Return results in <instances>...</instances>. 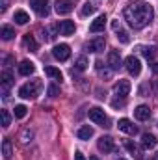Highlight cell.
Here are the masks:
<instances>
[{
    "instance_id": "31",
    "label": "cell",
    "mask_w": 158,
    "mask_h": 160,
    "mask_svg": "<svg viewBox=\"0 0 158 160\" xmlns=\"http://www.w3.org/2000/svg\"><path fill=\"white\" fill-rule=\"evenodd\" d=\"M47 91H48V97H58V95H60V88H58V86H54V84H52V86H48V89H47Z\"/></svg>"
},
{
    "instance_id": "10",
    "label": "cell",
    "mask_w": 158,
    "mask_h": 160,
    "mask_svg": "<svg viewBox=\"0 0 158 160\" xmlns=\"http://www.w3.org/2000/svg\"><path fill=\"white\" fill-rule=\"evenodd\" d=\"M54 9H56L58 15H67V13L73 11V2L71 0H58L56 6H54Z\"/></svg>"
},
{
    "instance_id": "2",
    "label": "cell",
    "mask_w": 158,
    "mask_h": 160,
    "mask_svg": "<svg viewBox=\"0 0 158 160\" xmlns=\"http://www.w3.org/2000/svg\"><path fill=\"white\" fill-rule=\"evenodd\" d=\"M39 91H41V80L34 78V80H30V82H26L24 86H21L19 97H22V99H36L39 95Z\"/></svg>"
},
{
    "instance_id": "36",
    "label": "cell",
    "mask_w": 158,
    "mask_h": 160,
    "mask_svg": "<svg viewBox=\"0 0 158 160\" xmlns=\"http://www.w3.org/2000/svg\"><path fill=\"white\" fill-rule=\"evenodd\" d=\"M89 160H101L99 157H89Z\"/></svg>"
},
{
    "instance_id": "22",
    "label": "cell",
    "mask_w": 158,
    "mask_h": 160,
    "mask_svg": "<svg viewBox=\"0 0 158 160\" xmlns=\"http://www.w3.org/2000/svg\"><path fill=\"white\" fill-rule=\"evenodd\" d=\"M45 75H47V77H50V78H54V80H62V78H63L62 71H60V69H56V67H45Z\"/></svg>"
},
{
    "instance_id": "25",
    "label": "cell",
    "mask_w": 158,
    "mask_h": 160,
    "mask_svg": "<svg viewBox=\"0 0 158 160\" xmlns=\"http://www.w3.org/2000/svg\"><path fill=\"white\" fill-rule=\"evenodd\" d=\"M0 36H2V39L9 41L15 36V28H11V26H2V28H0Z\"/></svg>"
},
{
    "instance_id": "30",
    "label": "cell",
    "mask_w": 158,
    "mask_h": 160,
    "mask_svg": "<svg viewBox=\"0 0 158 160\" xmlns=\"http://www.w3.org/2000/svg\"><path fill=\"white\" fill-rule=\"evenodd\" d=\"M116 32H117V39L121 41V43H125V45H126V43L130 41V38H128V34H126L125 30H121V28H119V30H116Z\"/></svg>"
},
{
    "instance_id": "29",
    "label": "cell",
    "mask_w": 158,
    "mask_h": 160,
    "mask_svg": "<svg viewBox=\"0 0 158 160\" xmlns=\"http://www.w3.org/2000/svg\"><path fill=\"white\" fill-rule=\"evenodd\" d=\"M0 114H2V127L7 128V127L11 125V116H9V112H7V110H2Z\"/></svg>"
},
{
    "instance_id": "15",
    "label": "cell",
    "mask_w": 158,
    "mask_h": 160,
    "mask_svg": "<svg viewBox=\"0 0 158 160\" xmlns=\"http://www.w3.org/2000/svg\"><path fill=\"white\" fill-rule=\"evenodd\" d=\"M0 84H2V91L7 93V89L13 86V75H11L9 71H4V73L0 75Z\"/></svg>"
},
{
    "instance_id": "13",
    "label": "cell",
    "mask_w": 158,
    "mask_h": 160,
    "mask_svg": "<svg viewBox=\"0 0 158 160\" xmlns=\"http://www.w3.org/2000/svg\"><path fill=\"white\" fill-rule=\"evenodd\" d=\"M58 30H60V34H62V36H73V34H75V30H77V26H75V22H73V21H62V22H60V26H58Z\"/></svg>"
},
{
    "instance_id": "23",
    "label": "cell",
    "mask_w": 158,
    "mask_h": 160,
    "mask_svg": "<svg viewBox=\"0 0 158 160\" xmlns=\"http://www.w3.org/2000/svg\"><path fill=\"white\" fill-rule=\"evenodd\" d=\"M28 21H30V17H28L26 11H22V9L15 11V22H17V24H26Z\"/></svg>"
},
{
    "instance_id": "32",
    "label": "cell",
    "mask_w": 158,
    "mask_h": 160,
    "mask_svg": "<svg viewBox=\"0 0 158 160\" xmlns=\"http://www.w3.org/2000/svg\"><path fill=\"white\" fill-rule=\"evenodd\" d=\"M125 147H126V149H128V151H130L132 155H136V157L140 158V155H138V147H136V145H134L132 142H126V143H125ZM140 160H141V158H140Z\"/></svg>"
},
{
    "instance_id": "37",
    "label": "cell",
    "mask_w": 158,
    "mask_h": 160,
    "mask_svg": "<svg viewBox=\"0 0 158 160\" xmlns=\"http://www.w3.org/2000/svg\"><path fill=\"white\" fill-rule=\"evenodd\" d=\"M151 160H158V153H156V155H155V157H153Z\"/></svg>"
},
{
    "instance_id": "19",
    "label": "cell",
    "mask_w": 158,
    "mask_h": 160,
    "mask_svg": "<svg viewBox=\"0 0 158 160\" xmlns=\"http://www.w3.org/2000/svg\"><path fill=\"white\" fill-rule=\"evenodd\" d=\"M22 45H24L28 50H32V52H36V50H37V41L34 39V36H32V34H26V36L22 38Z\"/></svg>"
},
{
    "instance_id": "11",
    "label": "cell",
    "mask_w": 158,
    "mask_h": 160,
    "mask_svg": "<svg viewBox=\"0 0 158 160\" xmlns=\"http://www.w3.org/2000/svg\"><path fill=\"white\" fill-rule=\"evenodd\" d=\"M134 118L138 121H147L151 118V108L147 106V104H140V106H136V110H134Z\"/></svg>"
},
{
    "instance_id": "9",
    "label": "cell",
    "mask_w": 158,
    "mask_h": 160,
    "mask_svg": "<svg viewBox=\"0 0 158 160\" xmlns=\"http://www.w3.org/2000/svg\"><path fill=\"white\" fill-rule=\"evenodd\" d=\"M117 127H119V130H121V132H125V134H130V136H134V134L138 132V128H136V125H134V123H132L130 119H126V118H123V119H119Z\"/></svg>"
},
{
    "instance_id": "26",
    "label": "cell",
    "mask_w": 158,
    "mask_h": 160,
    "mask_svg": "<svg viewBox=\"0 0 158 160\" xmlns=\"http://www.w3.org/2000/svg\"><path fill=\"white\" fill-rule=\"evenodd\" d=\"M26 114H28V108H26L24 104H17V106H15V118H17V119L26 118Z\"/></svg>"
},
{
    "instance_id": "7",
    "label": "cell",
    "mask_w": 158,
    "mask_h": 160,
    "mask_svg": "<svg viewBox=\"0 0 158 160\" xmlns=\"http://www.w3.org/2000/svg\"><path fill=\"white\" fill-rule=\"evenodd\" d=\"M97 147H99V151H102V153H112V151L116 149L114 138H110V136H101L99 142H97Z\"/></svg>"
},
{
    "instance_id": "20",
    "label": "cell",
    "mask_w": 158,
    "mask_h": 160,
    "mask_svg": "<svg viewBox=\"0 0 158 160\" xmlns=\"http://www.w3.org/2000/svg\"><path fill=\"white\" fill-rule=\"evenodd\" d=\"M77 136H78L80 140H89V138L93 136V128H91L89 125H84V127H80V128H78Z\"/></svg>"
},
{
    "instance_id": "4",
    "label": "cell",
    "mask_w": 158,
    "mask_h": 160,
    "mask_svg": "<svg viewBox=\"0 0 158 160\" xmlns=\"http://www.w3.org/2000/svg\"><path fill=\"white\" fill-rule=\"evenodd\" d=\"M52 56H54L56 60H60V62H65V60H69V56H71V47L65 45V43H60V45H56V47L52 48Z\"/></svg>"
},
{
    "instance_id": "17",
    "label": "cell",
    "mask_w": 158,
    "mask_h": 160,
    "mask_svg": "<svg viewBox=\"0 0 158 160\" xmlns=\"http://www.w3.org/2000/svg\"><path fill=\"white\" fill-rule=\"evenodd\" d=\"M156 142H158L156 136H153V134H149V132L141 136V147H143V149H155V147H156Z\"/></svg>"
},
{
    "instance_id": "38",
    "label": "cell",
    "mask_w": 158,
    "mask_h": 160,
    "mask_svg": "<svg viewBox=\"0 0 158 160\" xmlns=\"http://www.w3.org/2000/svg\"><path fill=\"white\" fill-rule=\"evenodd\" d=\"M117 160H125V158H117Z\"/></svg>"
},
{
    "instance_id": "27",
    "label": "cell",
    "mask_w": 158,
    "mask_h": 160,
    "mask_svg": "<svg viewBox=\"0 0 158 160\" xmlns=\"http://www.w3.org/2000/svg\"><path fill=\"white\" fill-rule=\"evenodd\" d=\"M95 9H97V6H95V4H91V2H87V4H84V8H82V15H84V17H87V15L95 13Z\"/></svg>"
},
{
    "instance_id": "21",
    "label": "cell",
    "mask_w": 158,
    "mask_h": 160,
    "mask_svg": "<svg viewBox=\"0 0 158 160\" xmlns=\"http://www.w3.org/2000/svg\"><path fill=\"white\" fill-rule=\"evenodd\" d=\"M2 155H4V158L7 160V158H11L13 157V147H11V140H4L2 142Z\"/></svg>"
},
{
    "instance_id": "33",
    "label": "cell",
    "mask_w": 158,
    "mask_h": 160,
    "mask_svg": "<svg viewBox=\"0 0 158 160\" xmlns=\"http://www.w3.org/2000/svg\"><path fill=\"white\" fill-rule=\"evenodd\" d=\"M28 138H32V132H30V130H26V132L22 134V142H28Z\"/></svg>"
},
{
    "instance_id": "8",
    "label": "cell",
    "mask_w": 158,
    "mask_h": 160,
    "mask_svg": "<svg viewBox=\"0 0 158 160\" xmlns=\"http://www.w3.org/2000/svg\"><path fill=\"white\" fill-rule=\"evenodd\" d=\"M130 82L125 78H121L119 82H116V86H114V93L117 95V97H126L128 95V91H130Z\"/></svg>"
},
{
    "instance_id": "5",
    "label": "cell",
    "mask_w": 158,
    "mask_h": 160,
    "mask_svg": "<svg viewBox=\"0 0 158 160\" xmlns=\"http://www.w3.org/2000/svg\"><path fill=\"white\" fill-rule=\"evenodd\" d=\"M30 6H32V9H34L39 17H47L48 11H50L48 0H30Z\"/></svg>"
},
{
    "instance_id": "1",
    "label": "cell",
    "mask_w": 158,
    "mask_h": 160,
    "mask_svg": "<svg viewBox=\"0 0 158 160\" xmlns=\"http://www.w3.org/2000/svg\"><path fill=\"white\" fill-rule=\"evenodd\" d=\"M123 15H125V21L134 30H141L153 21L155 11H153V6L147 4V2H132L125 8Z\"/></svg>"
},
{
    "instance_id": "6",
    "label": "cell",
    "mask_w": 158,
    "mask_h": 160,
    "mask_svg": "<svg viewBox=\"0 0 158 160\" xmlns=\"http://www.w3.org/2000/svg\"><path fill=\"white\" fill-rule=\"evenodd\" d=\"M125 65H126V71H128L130 75H134V77H138V75L141 73V63H140V60H138L136 56H128V58L125 60Z\"/></svg>"
},
{
    "instance_id": "24",
    "label": "cell",
    "mask_w": 158,
    "mask_h": 160,
    "mask_svg": "<svg viewBox=\"0 0 158 160\" xmlns=\"http://www.w3.org/2000/svg\"><path fill=\"white\" fill-rule=\"evenodd\" d=\"M87 65H89V60L86 56H80V58H77V62H75V69L77 71H86Z\"/></svg>"
},
{
    "instance_id": "28",
    "label": "cell",
    "mask_w": 158,
    "mask_h": 160,
    "mask_svg": "<svg viewBox=\"0 0 158 160\" xmlns=\"http://www.w3.org/2000/svg\"><path fill=\"white\" fill-rule=\"evenodd\" d=\"M141 52H143V56H145L147 60H153L155 54H156V48H155V47H143Z\"/></svg>"
},
{
    "instance_id": "35",
    "label": "cell",
    "mask_w": 158,
    "mask_h": 160,
    "mask_svg": "<svg viewBox=\"0 0 158 160\" xmlns=\"http://www.w3.org/2000/svg\"><path fill=\"white\" fill-rule=\"evenodd\" d=\"M153 71H155V75H158V62L153 65Z\"/></svg>"
},
{
    "instance_id": "16",
    "label": "cell",
    "mask_w": 158,
    "mask_h": 160,
    "mask_svg": "<svg viewBox=\"0 0 158 160\" xmlns=\"http://www.w3.org/2000/svg\"><path fill=\"white\" fill-rule=\"evenodd\" d=\"M34 71H36V65H34L30 60H24V62H21V65H19V73H21L22 77H30Z\"/></svg>"
},
{
    "instance_id": "18",
    "label": "cell",
    "mask_w": 158,
    "mask_h": 160,
    "mask_svg": "<svg viewBox=\"0 0 158 160\" xmlns=\"http://www.w3.org/2000/svg\"><path fill=\"white\" fill-rule=\"evenodd\" d=\"M108 65H110L112 71L119 69V65H121V56H119L117 50H110V54H108Z\"/></svg>"
},
{
    "instance_id": "34",
    "label": "cell",
    "mask_w": 158,
    "mask_h": 160,
    "mask_svg": "<svg viewBox=\"0 0 158 160\" xmlns=\"http://www.w3.org/2000/svg\"><path fill=\"white\" fill-rule=\"evenodd\" d=\"M75 160H86V158H84V155H82L80 151H77V153H75Z\"/></svg>"
},
{
    "instance_id": "12",
    "label": "cell",
    "mask_w": 158,
    "mask_h": 160,
    "mask_svg": "<svg viewBox=\"0 0 158 160\" xmlns=\"http://www.w3.org/2000/svg\"><path fill=\"white\" fill-rule=\"evenodd\" d=\"M104 47H106V39L104 38H95V39H91L87 43V50L89 52H101V50H104Z\"/></svg>"
},
{
    "instance_id": "3",
    "label": "cell",
    "mask_w": 158,
    "mask_h": 160,
    "mask_svg": "<svg viewBox=\"0 0 158 160\" xmlns=\"http://www.w3.org/2000/svg\"><path fill=\"white\" fill-rule=\"evenodd\" d=\"M87 116H89V119L93 121V123H97V125H101V127H110V125H108L110 121H108V118H106L104 110H102V108H99V106L89 108Z\"/></svg>"
},
{
    "instance_id": "14",
    "label": "cell",
    "mask_w": 158,
    "mask_h": 160,
    "mask_svg": "<svg viewBox=\"0 0 158 160\" xmlns=\"http://www.w3.org/2000/svg\"><path fill=\"white\" fill-rule=\"evenodd\" d=\"M104 24H106V15H99V17L89 24V32H93V34L102 32V30H104Z\"/></svg>"
}]
</instances>
